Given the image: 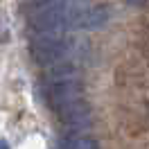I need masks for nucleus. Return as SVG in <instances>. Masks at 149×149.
Segmentation results:
<instances>
[{"label":"nucleus","mask_w":149,"mask_h":149,"mask_svg":"<svg viewBox=\"0 0 149 149\" xmlns=\"http://www.w3.org/2000/svg\"><path fill=\"white\" fill-rule=\"evenodd\" d=\"M41 97L52 111H61L68 104L84 100L79 68L74 63L50 65L41 77Z\"/></svg>","instance_id":"1"},{"label":"nucleus","mask_w":149,"mask_h":149,"mask_svg":"<svg viewBox=\"0 0 149 149\" xmlns=\"http://www.w3.org/2000/svg\"><path fill=\"white\" fill-rule=\"evenodd\" d=\"M59 115V120L63 124L65 129L70 131H81V129H88L91 127V122H93V115H91V109H88V104L84 100H79V102H72L63 106L61 111H56Z\"/></svg>","instance_id":"2"},{"label":"nucleus","mask_w":149,"mask_h":149,"mask_svg":"<svg viewBox=\"0 0 149 149\" xmlns=\"http://www.w3.org/2000/svg\"><path fill=\"white\" fill-rule=\"evenodd\" d=\"M63 149H100L97 145V140L91 138V136H70V138H65L63 142Z\"/></svg>","instance_id":"3"},{"label":"nucleus","mask_w":149,"mask_h":149,"mask_svg":"<svg viewBox=\"0 0 149 149\" xmlns=\"http://www.w3.org/2000/svg\"><path fill=\"white\" fill-rule=\"evenodd\" d=\"M0 149H9V145H7L5 140H0Z\"/></svg>","instance_id":"4"},{"label":"nucleus","mask_w":149,"mask_h":149,"mask_svg":"<svg viewBox=\"0 0 149 149\" xmlns=\"http://www.w3.org/2000/svg\"><path fill=\"white\" fill-rule=\"evenodd\" d=\"M74 2H86V0H74Z\"/></svg>","instance_id":"5"}]
</instances>
